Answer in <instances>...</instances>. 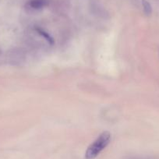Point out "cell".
<instances>
[{"label":"cell","mask_w":159,"mask_h":159,"mask_svg":"<svg viewBox=\"0 0 159 159\" xmlns=\"http://www.w3.org/2000/svg\"><path fill=\"white\" fill-rule=\"evenodd\" d=\"M111 141V134L109 132H104L88 147L85 153L86 159H94L100 154V153L109 144Z\"/></svg>","instance_id":"1"},{"label":"cell","mask_w":159,"mask_h":159,"mask_svg":"<svg viewBox=\"0 0 159 159\" xmlns=\"http://www.w3.org/2000/svg\"><path fill=\"white\" fill-rule=\"evenodd\" d=\"M48 3V0H31L30 2V6L33 9L39 10L46 7Z\"/></svg>","instance_id":"2"},{"label":"cell","mask_w":159,"mask_h":159,"mask_svg":"<svg viewBox=\"0 0 159 159\" xmlns=\"http://www.w3.org/2000/svg\"><path fill=\"white\" fill-rule=\"evenodd\" d=\"M35 29H36L37 32H38L40 35H42L43 38H45V40H46L48 43L51 44V45L54 44V39H53L52 37L49 34H48L46 31H45L44 30H42V28H39V27H36Z\"/></svg>","instance_id":"3"},{"label":"cell","mask_w":159,"mask_h":159,"mask_svg":"<svg viewBox=\"0 0 159 159\" xmlns=\"http://www.w3.org/2000/svg\"><path fill=\"white\" fill-rule=\"evenodd\" d=\"M143 10H144V13H146L148 16H149L151 13V7L149 4V2H148L147 1H143Z\"/></svg>","instance_id":"4"},{"label":"cell","mask_w":159,"mask_h":159,"mask_svg":"<svg viewBox=\"0 0 159 159\" xmlns=\"http://www.w3.org/2000/svg\"><path fill=\"white\" fill-rule=\"evenodd\" d=\"M134 159H152V158H149V157H140V158H134Z\"/></svg>","instance_id":"5"}]
</instances>
